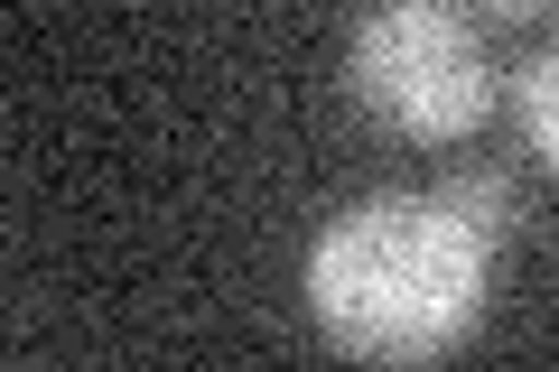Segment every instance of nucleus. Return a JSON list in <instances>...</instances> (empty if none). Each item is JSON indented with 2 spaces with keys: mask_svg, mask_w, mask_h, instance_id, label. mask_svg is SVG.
Segmentation results:
<instances>
[{
  "mask_svg": "<svg viewBox=\"0 0 559 372\" xmlns=\"http://www.w3.org/2000/svg\"><path fill=\"white\" fill-rule=\"evenodd\" d=\"M513 215L503 177H448L429 196H373L336 215L308 252V308L364 363H429L485 308L495 233Z\"/></svg>",
  "mask_w": 559,
  "mask_h": 372,
  "instance_id": "f257e3e1",
  "label": "nucleus"
},
{
  "mask_svg": "<svg viewBox=\"0 0 559 372\" xmlns=\"http://www.w3.org/2000/svg\"><path fill=\"white\" fill-rule=\"evenodd\" d=\"M345 84L364 94L373 121L411 140H466L495 103V65H485L476 28L448 20L439 0H373L345 47Z\"/></svg>",
  "mask_w": 559,
  "mask_h": 372,
  "instance_id": "f03ea898",
  "label": "nucleus"
},
{
  "mask_svg": "<svg viewBox=\"0 0 559 372\" xmlns=\"http://www.w3.org/2000/svg\"><path fill=\"white\" fill-rule=\"evenodd\" d=\"M522 131H532V149L559 168V47H540L532 75H522Z\"/></svg>",
  "mask_w": 559,
  "mask_h": 372,
  "instance_id": "7ed1b4c3",
  "label": "nucleus"
},
{
  "mask_svg": "<svg viewBox=\"0 0 559 372\" xmlns=\"http://www.w3.org/2000/svg\"><path fill=\"white\" fill-rule=\"evenodd\" d=\"M485 10H503V20H522V10H540V0H485Z\"/></svg>",
  "mask_w": 559,
  "mask_h": 372,
  "instance_id": "20e7f679",
  "label": "nucleus"
}]
</instances>
